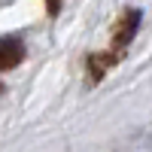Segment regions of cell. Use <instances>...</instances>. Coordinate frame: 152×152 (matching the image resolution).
<instances>
[{
	"label": "cell",
	"mask_w": 152,
	"mask_h": 152,
	"mask_svg": "<svg viewBox=\"0 0 152 152\" xmlns=\"http://www.w3.org/2000/svg\"><path fill=\"white\" fill-rule=\"evenodd\" d=\"M137 28H140V9H125L119 21H116V28H113V46H110V52L113 55H119L131 46V40L137 37Z\"/></svg>",
	"instance_id": "cell-1"
},
{
	"label": "cell",
	"mask_w": 152,
	"mask_h": 152,
	"mask_svg": "<svg viewBox=\"0 0 152 152\" xmlns=\"http://www.w3.org/2000/svg\"><path fill=\"white\" fill-rule=\"evenodd\" d=\"M24 61L21 37H0V70H12Z\"/></svg>",
	"instance_id": "cell-2"
},
{
	"label": "cell",
	"mask_w": 152,
	"mask_h": 152,
	"mask_svg": "<svg viewBox=\"0 0 152 152\" xmlns=\"http://www.w3.org/2000/svg\"><path fill=\"white\" fill-rule=\"evenodd\" d=\"M116 61H119V55H113V52H94V55H88V79L100 82L110 67H116Z\"/></svg>",
	"instance_id": "cell-3"
},
{
	"label": "cell",
	"mask_w": 152,
	"mask_h": 152,
	"mask_svg": "<svg viewBox=\"0 0 152 152\" xmlns=\"http://www.w3.org/2000/svg\"><path fill=\"white\" fill-rule=\"evenodd\" d=\"M61 3H64V0H46V9H49V15H58V12H61Z\"/></svg>",
	"instance_id": "cell-4"
},
{
	"label": "cell",
	"mask_w": 152,
	"mask_h": 152,
	"mask_svg": "<svg viewBox=\"0 0 152 152\" xmlns=\"http://www.w3.org/2000/svg\"><path fill=\"white\" fill-rule=\"evenodd\" d=\"M0 91H3V82H0Z\"/></svg>",
	"instance_id": "cell-5"
}]
</instances>
